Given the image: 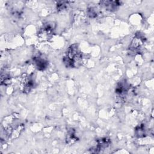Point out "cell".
Here are the masks:
<instances>
[{
    "label": "cell",
    "instance_id": "2",
    "mask_svg": "<svg viewBox=\"0 0 154 154\" xmlns=\"http://www.w3.org/2000/svg\"><path fill=\"white\" fill-rule=\"evenodd\" d=\"M102 5L105 7V8L107 10L109 11H114L118 8L119 5H120L121 2L119 1H102Z\"/></svg>",
    "mask_w": 154,
    "mask_h": 154
},
{
    "label": "cell",
    "instance_id": "1",
    "mask_svg": "<svg viewBox=\"0 0 154 154\" xmlns=\"http://www.w3.org/2000/svg\"><path fill=\"white\" fill-rule=\"evenodd\" d=\"M81 58V54L78 50V45L74 44L69 48L63 61L67 67H74L77 66L78 63H80Z\"/></svg>",
    "mask_w": 154,
    "mask_h": 154
},
{
    "label": "cell",
    "instance_id": "5",
    "mask_svg": "<svg viewBox=\"0 0 154 154\" xmlns=\"http://www.w3.org/2000/svg\"><path fill=\"white\" fill-rule=\"evenodd\" d=\"M110 143L111 141L109 138H103L97 140V145L94 149H96L95 152H98L99 150H100L101 149L107 147L110 144Z\"/></svg>",
    "mask_w": 154,
    "mask_h": 154
},
{
    "label": "cell",
    "instance_id": "4",
    "mask_svg": "<svg viewBox=\"0 0 154 154\" xmlns=\"http://www.w3.org/2000/svg\"><path fill=\"white\" fill-rule=\"evenodd\" d=\"M22 87L23 92H28L34 87V81L30 77H25L23 80Z\"/></svg>",
    "mask_w": 154,
    "mask_h": 154
},
{
    "label": "cell",
    "instance_id": "3",
    "mask_svg": "<svg viewBox=\"0 0 154 154\" xmlns=\"http://www.w3.org/2000/svg\"><path fill=\"white\" fill-rule=\"evenodd\" d=\"M144 37H142L141 35H137L132 40L130 48L131 49H138L144 42Z\"/></svg>",
    "mask_w": 154,
    "mask_h": 154
},
{
    "label": "cell",
    "instance_id": "9",
    "mask_svg": "<svg viewBox=\"0 0 154 154\" xmlns=\"http://www.w3.org/2000/svg\"><path fill=\"white\" fill-rule=\"evenodd\" d=\"M88 14L90 17H94L97 16V12L93 8H90L88 10Z\"/></svg>",
    "mask_w": 154,
    "mask_h": 154
},
{
    "label": "cell",
    "instance_id": "6",
    "mask_svg": "<svg viewBox=\"0 0 154 154\" xmlns=\"http://www.w3.org/2000/svg\"><path fill=\"white\" fill-rule=\"evenodd\" d=\"M33 60L35 64L36 67L38 70H44L47 67V65H48L47 61L40 57H35L34 58Z\"/></svg>",
    "mask_w": 154,
    "mask_h": 154
},
{
    "label": "cell",
    "instance_id": "7",
    "mask_svg": "<svg viewBox=\"0 0 154 154\" xmlns=\"http://www.w3.org/2000/svg\"><path fill=\"white\" fill-rule=\"evenodd\" d=\"M77 138L75 137V135L72 132L70 133H69L68 135H67V141L68 143H74L75 141H76Z\"/></svg>",
    "mask_w": 154,
    "mask_h": 154
},
{
    "label": "cell",
    "instance_id": "8",
    "mask_svg": "<svg viewBox=\"0 0 154 154\" xmlns=\"http://www.w3.org/2000/svg\"><path fill=\"white\" fill-rule=\"evenodd\" d=\"M67 5H68V2L67 1H60L57 4V9L58 10H63L67 7Z\"/></svg>",
    "mask_w": 154,
    "mask_h": 154
}]
</instances>
